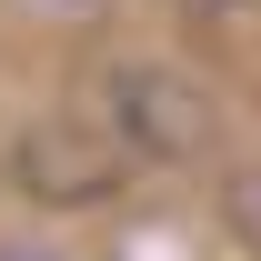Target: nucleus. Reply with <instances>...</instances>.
Wrapping results in <instances>:
<instances>
[{"label": "nucleus", "mask_w": 261, "mask_h": 261, "mask_svg": "<svg viewBox=\"0 0 261 261\" xmlns=\"http://www.w3.org/2000/svg\"><path fill=\"white\" fill-rule=\"evenodd\" d=\"M81 121H91L100 141H121L130 161H191L201 141H211V100L171 61L121 50V61H100L91 81H81Z\"/></svg>", "instance_id": "1"}, {"label": "nucleus", "mask_w": 261, "mask_h": 261, "mask_svg": "<svg viewBox=\"0 0 261 261\" xmlns=\"http://www.w3.org/2000/svg\"><path fill=\"white\" fill-rule=\"evenodd\" d=\"M201 10H231V0H201Z\"/></svg>", "instance_id": "6"}, {"label": "nucleus", "mask_w": 261, "mask_h": 261, "mask_svg": "<svg viewBox=\"0 0 261 261\" xmlns=\"http://www.w3.org/2000/svg\"><path fill=\"white\" fill-rule=\"evenodd\" d=\"M221 221L241 231V251L261 261V171H231V191H221Z\"/></svg>", "instance_id": "3"}, {"label": "nucleus", "mask_w": 261, "mask_h": 261, "mask_svg": "<svg viewBox=\"0 0 261 261\" xmlns=\"http://www.w3.org/2000/svg\"><path fill=\"white\" fill-rule=\"evenodd\" d=\"M40 10H100V0H40Z\"/></svg>", "instance_id": "5"}, {"label": "nucleus", "mask_w": 261, "mask_h": 261, "mask_svg": "<svg viewBox=\"0 0 261 261\" xmlns=\"http://www.w3.org/2000/svg\"><path fill=\"white\" fill-rule=\"evenodd\" d=\"M130 171H141V161H130L121 141H100L81 111H70V121H31L20 141H10V191H20V201H50V211H91V201L121 191Z\"/></svg>", "instance_id": "2"}, {"label": "nucleus", "mask_w": 261, "mask_h": 261, "mask_svg": "<svg viewBox=\"0 0 261 261\" xmlns=\"http://www.w3.org/2000/svg\"><path fill=\"white\" fill-rule=\"evenodd\" d=\"M0 261H61V251H40V241H0Z\"/></svg>", "instance_id": "4"}]
</instances>
